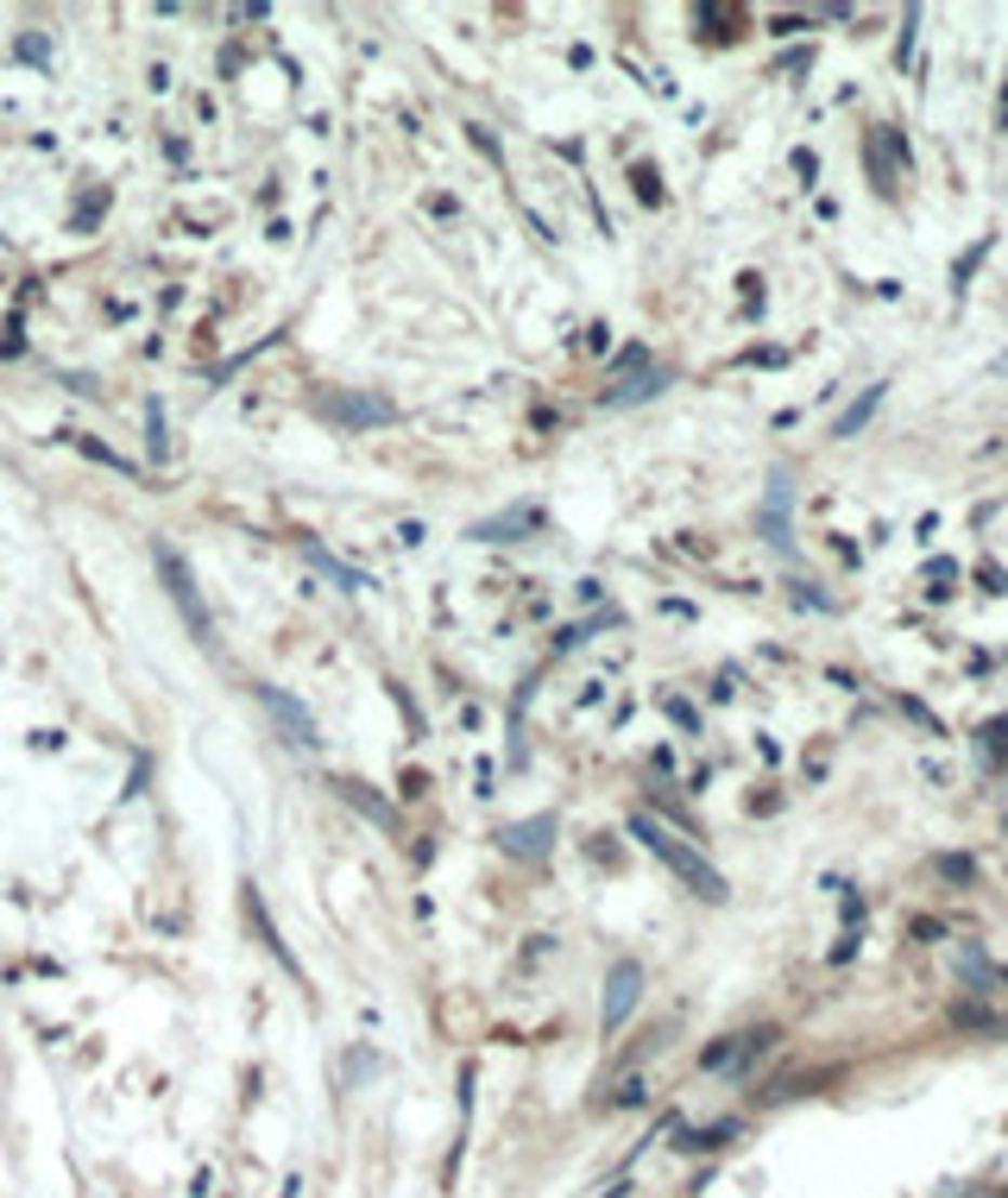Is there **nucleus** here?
Returning <instances> with one entry per match:
<instances>
[{
  "mask_svg": "<svg viewBox=\"0 0 1008 1198\" xmlns=\"http://www.w3.org/2000/svg\"><path fill=\"white\" fill-rule=\"evenodd\" d=\"M631 833L644 839L649 852H655V858H662L668 871L681 877V883L693 890V896H700V903H725V896H731V890H725V877L713 871V865H706V858H700V852H693L687 839L668 833V827H662L655 814H631Z\"/></svg>",
  "mask_w": 1008,
  "mask_h": 1198,
  "instance_id": "1",
  "label": "nucleus"
},
{
  "mask_svg": "<svg viewBox=\"0 0 1008 1198\" xmlns=\"http://www.w3.org/2000/svg\"><path fill=\"white\" fill-rule=\"evenodd\" d=\"M151 562H158V575H164V587H171V600H177V613L189 618V631L202 637V644H215V618H209V606H202V593H196V575L177 562V549L171 543H158L151 549Z\"/></svg>",
  "mask_w": 1008,
  "mask_h": 1198,
  "instance_id": "2",
  "label": "nucleus"
},
{
  "mask_svg": "<svg viewBox=\"0 0 1008 1198\" xmlns=\"http://www.w3.org/2000/svg\"><path fill=\"white\" fill-rule=\"evenodd\" d=\"M864 158H870V183H876L883 196H896V189H901V171L914 164V152H907V133H896V127H870Z\"/></svg>",
  "mask_w": 1008,
  "mask_h": 1198,
  "instance_id": "3",
  "label": "nucleus"
},
{
  "mask_svg": "<svg viewBox=\"0 0 1008 1198\" xmlns=\"http://www.w3.org/2000/svg\"><path fill=\"white\" fill-rule=\"evenodd\" d=\"M637 997H644V965L637 959H618L612 978H606V1028H624V1016L637 1010Z\"/></svg>",
  "mask_w": 1008,
  "mask_h": 1198,
  "instance_id": "4",
  "label": "nucleus"
},
{
  "mask_svg": "<svg viewBox=\"0 0 1008 1198\" xmlns=\"http://www.w3.org/2000/svg\"><path fill=\"white\" fill-rule=\"evenodd\" d=\"M542 524V505H510V511H499V517H479L467 537L473 543H517V537H530Z\"/></svg>",
  "mask_w": 1008,
  "mask_h": 1198,
  "instance_id": "5",
  "label": "nucleus"
},
{
  "mask_svg": "<svg viewBox=\"0 0 1008 1198\" xmlns=\"http://www.w3.org/2000/svg\"><path fill=\"white\" fill-rule=\"evenodd\" d=\"M258 700L271 707L278 732H290V745H296V751H316V720L303 713V700H290L284 688H258Z\"/></svg>",
  "mask_w": 1008,
  "mask_h": 1198,
  "instance_id": "6",
  "label": "nucleus"
},
{
  "mask_svg": "<svg viewBox=\"0 0 1008 1198\" xmlns=\"http://www.w3.org/2000/svg\"><path fill=\"white\" fill-rule=\"evenodd\" d=\"M499 845L510 852V858H548V845H555V814H536V820L504 827Z\"/></svg>",
  "mask_w": 1008,
  "mask_h": 1198,
  "instance_id": "7",
  "label": "nucleus"
},
{
  "mask_svg": "<svg viewBox=\"0 0 1008 1198\" xmlns=\"http://www.w3.org/2000/svg\"><path fill=\"white\" fill-rule=\"evenodd\" d=\"M328 417H334V423H354V430H366V423H392V398H328Z\"/></svg>",
  "mask_w": 1008,
  "mask_h": 1198,
  "instance_id": "8",
  "label": "nucleus"
},
{
  "mask_svg": "<svg viewBox=\"0 0 1008 1198\" xmlns=\"http://www.w3.org/2000/svg\"><path fill=\"white\" fill-rule=\"evenodd\" d=\"M334 795L354 801L366 820H379V827H397V807H392V801H379L372 789H366V782H354V776H341V782H334Z\"/></svg>",
  "mask_w": 1008,
  "mask_h": 1198,
  "instance_id": "9",
  "label": "nucleus"
},
{
  "mask_svg": "<svg viewBox=\"0 0 1008 1198\" xmlns=\"http://www.w3.org/2000/svg\"><path fill=\"white\" fill-rule=\"evenodd\" d=\"M952 1022H958V1028H983V1035H1008V1016H996V1010L977 1003V997H958V1003H952Z\"/></svg>",
  "mask_w": 1008,
  "mask_h": 1198,
  "instance_id": "10",
  "label": "nucleus"
},
{
  "mask_svg": "<svg viewBox=\"0 0 1008 1198\" xmlns=\"http://www.w3.org/2000/svg\"><path fill=\"white\" fill-rule=\"evenodd\" d=\"M883 392H889V385H864V398H858L851 410H845V417H838V430H832V436H858V430H864L870 417H876V404H883Z\"/></svg>",
  "mask_w": 1008,
  "mask_h": 1198,
  "instance_id": "11",
  "label": "nucleus"
},
{
  "mask_svg": "<svg viewBox=\"0 0 1008 1198\" xmlns=\"http://www.w3.org/2000/svg\"><path fill=\"white\" fill-rule=\"evenodd\" d=\"M668 385V372H637V379H624V385H612L606 392V404H637V398H655Z\"/></svg>",
  "mask_w": 1008,
  "mask_h": 1198,
  "instance_id": "12",
  "label": "nucleus"
},
{
  "mask_svg": "<svg viewBox=\"0 0 1008 1198\" xmlns=\"http://www.w3.org/2000/svg\"><path fill=\"white\" fill-rule=\"evenodd\" d=\"M958 972H965V984H971V990H990V984H996V965H990V959H983L971 940L958 946Z\"/></svg>",
  "mask_w": 1008,
  "mask_h": 1198,
  "instance_id": "13",
  "label": "nucleus"
},
{
  "mask_svg": "<svg viewBox=\"0 0 1008 1198\" xmlns=\"http://www.w3.org/2000/svg\"><path fill=\"white\" fill-rule=\"evenodd\" d=\"M303 549H309V555H316V568H322V575H334L341 587H354V593H360V587H372V581L360 575V568H347V562H341V555H328L322 543H303Z\"/></svg>",
  "mask_w": 1008,
  "mask_h": 1198,
  "instance_id": "14",
  "label": "nucleus"
},
{
  "mask_svg": "<svg viewBox=\"0 0 1008 1198\" xmlns=\"http://www.w3.org/2000/svg\"><path fill=\"white\" fill-rule=\"evenodd\" d=\"M977 751H983V763H1008V720H990L977 732Z\"/></svg>",
  "mask_w": 1008,
  "mask_h": 1198,
  "instance_id": "15",
  "label": "nucleus"
},
{
  "mask_svg": "<svg viewBox=\"0 0 1008 1198\" xmlns=\"http://www.w3.org/2000/svg\"><path fill=\"white\" fill-rule=\"evenodd\" d=\"M247 921H252V927H258V940H265V946H271V952H278V959H284V965H290L284 940L271 934V921H265V908H258V896H252V890H247ZM290 972H296V965H290Z\"/></svg>",
  "mask_w": 1008,
  "mask_h": 1198,
  "instance_id": "16",
  "label": "nucleus"
},
{
  "mask_svg": "<svg viewBox=\"0 0 1008 1198\" xmlns=\"http://www.w3.org/2000/svg\"><path fill=\"white\" fill-rule=\"evenodd\" d=\"M933 871H939V877H958V883H971L977 865L965 858V852H945V858H933Z\"/></svg>",
  "mask_w": 1008,
  "mask_h": 1198,
  "instance_id": "17",
  "label": "nucleus"
},
{
  "mask_svg": "<svg viewBox=\"0 0 1008 1198\" xmlns=\"http://www.w3.org/2000/svg\"><path fill=\"white\" fill-rule=\"evenodd\" d=\"M725 1135H731V1123H719V1129H687V1135H681V1148H719Z\"/></svg>",
  "mask_w": 1008,
  "mask_h": 1198,
  "instance_id": "18",
  "label": "nucleus"
},
{
  "mask_svg": "<svg viewBox=\"0 0 1008 1198\" xmlns=\"http://www.w3.org/2000/svg\"><path fill=\"white\" fill-rule=\"evenodd\" d=\"M631 183H637V196H644V202H662V183H655V171H649V164H637V171H631Z\"/></svg>",
  "mask_w": 1008,
  "mask_h": 1198,
  "instance_id": "19",
  "label": "nucleus"
},
{
  "mask_svg": "<svg viewBox=\"0 0 1008 1198\" xmlns=\"http://www.w3.org/2000/svg\"><path fill=\"white\" fill-rule=\"evenodd\" d=\"M977 581L990 587V593H1008V575L996 568V562H983V568H977Z\"/></svg>",
  "mask_w": 1008,
  "mask_h": 1198,
  "instance_id": "20",
  "label": "nucleus"
},
{
  "mask_svg": "<svg viewBox=\"0 0 1008 1198\" xmlns=\"http://www.w3.org/2000/svg\"><path fill=\"white\" fill-rule=\"evenodd\" d=\"M668 720H675V726H687V732L700 726V713H693V707H687V700H668Z\"/></svg>",
  "mask_w": 1008,
  "mask_h": 1198,
  "instance_id": "21",
  "label": "nucleus"
},
{
  "mask_svg": "<svg viewBox=\"0 0 1008 1198\" xmlns=\"http://www.w3.org/2000/svg\"><path fill=\"white\" fill-rule=\"evenodd\" d=\"M996 984H1008V959H1003V965H996Z\"/></svg>",
  "mask_w": 1008,
  "mask_h": 1198,
  "instance_id": "22",
  "label": "nucleus"
},
{
  "mask_svg": "<svg viewBox=\"0 0 1008 1198\" xmlns=\"http://www.w3.org/2000/svg\"><path fill=\"white\" fill-rule=\"evenodd\" d=\"M1003 833H1008V820H1003Z\"/></svg>",
  "mask_w": 1008,
  "mask_h": 1198,
  "instance_id": "23",
  "label": "nucleus"
}]
</instances>
